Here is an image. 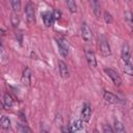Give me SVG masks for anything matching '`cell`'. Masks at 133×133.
<instances>
[{
  "instance_id": "cell-8",
  "label": "cell",
  "mask_w": 133,
  "mask_h": 133,
  "mask_svg": "<svg viewBox=\"0 0 133 133\" xmlns=\"http://www.w3.org/2000/svg\"><path fill=\"white\" fill-rule=\"evenodd\" d=\"M58 69H59L60 76H61L63 79L69 78V76H70V71H69L68 65H66L63 61H61V60H59V61H58Z\"/></svg>"
},
{
  "instance_id": "cell-4",
  "label": "cell",
  "mask_w": 133,
  "mask_h": 133,
  "mask_svg": "<svg viewBox=\"0 0 133 133\" xmlns=\"http://www.w3.org/2000/svg\"><path fill=\"white\" fill-rule=\"evenodd\" d=\"M105 73L109 76V78L112 80L113 84L115 86H121L122 85V79L119 77V75L112 69H105Z\"/></svg>"
},
{
  "instance_id": "cell-18",
  "label": "cell",
  "mask_w": 133,
  "mask_h": 133,
  "mask_svg": "<svg viewBox=\"0 0 133 133\" xmlns=\"http://www.w3.org/2000/svg\"><path fill=\"white\" fill-rule=\"evenodd\" d=\"M114 130L117 133H124V132H126V129H125L124 125L121 122H118V121H114Z\"/></svg>"
},
{
  "instance_id": "cell-7",
  "label": "cell",
  "mask_w": 133,
  "mask_h": 133,
  "mask_svg": "<svg viewBox=\"0 0 133 133\" xmlns=\"http://www.w3.org/2000/svg\"><path fill=\"white\" fill-rule=\"evenodd\" d=\"M90 116H91V108L88 104H85L81 111V119L85 123H88L90 119Z\"/></svg>"
},
{
  "instance_id": "cell-13",
  "label": "cell",
  "mask_w": 133,
  "mask_h": 133,
  "mask_svg": "<svg viewBox=\"0 0 133 133\" xmlns=\"http://www.w3.org/2000/svg\"><path fill=\"white\" fill-rule=\"evenodd\" d=\"M83 121L82 119H76L72 123L70 131L71 132H76V131H80L81 129H83Z\"/></svg>"
},
{
  "instance_id": "cell-20",
  "label": "cell",
  "mask_w": 133,
  "mask_h": 133,
  "mask_svg": "<svg viewBox=\"0 0 133 133\" xmlns=\"http://www.w3.org/2000/svg\"><path fill=\"white\" fill-rule=\"evenodd\" d=\"M124 72L128 75H132L133 74V68H132V63L131 61L129 62H124Z\"/></svg>"
},
{
  "instance_id": "cell-28",
  "label": "cell",
  "mask_w": 133,
  "mask_h": 133,
  "mask_svg": "<svg viewBox=\"0 0 133 133\" xmlns=\"http://www.w3.org/2000/svg\"><path fill=\"white\" fill-rule=\"evenodd\" d=\"M1 47H2V43H1V39H0V51H1Z\"/></svg>"
},
{
  "instance_id": "cell-1",
  "label": "cell",
  "mask_w": 133,
  "mask_h": 133,
  "mask_svg": "<svg viewBox=\"0 0 133 133\" xmlns=\"http://www.w3.org/2000/svg\"><path fill=\"white\" fill-rule=\"evenodd\" d=\"M98 42H99V48H100L102 55L109 56L111 54V49H110V45H109L107 38L104 35H100L98 38Z\"/></svg>"
},
{
  "instance_id": "cell-17",
  "label": "cell",
  "mask_w": 133,
  "mask_h": 133,
  "mask_svg": "<svg viewBox=\"0 0 133 133\" xmlns=\"http://www.w3.org/2000/svg\"><path fill=\"white\" fill-rule=\"evenodd\" d=\"M65 2H66V6H68L69 10L72 14H75L77 11V5H76L75 0H65Z\"/></svg>"
},
{
  "instance_id": "cell-24",
  "label": "cell",
  "mask_w": 133,
  "mask_h": 133,
  "mask_svg": "<svg viewBox=\"0 0 133 133\" xmlns=\"http://www.w3.org/2000/svg\"><path fill=\"white\" fill-rule=\"evenodd\" d=\"M52 15H53V19H54V20H58V19H60V16H61L60 11L57 10V9H55V10L52 12Z\"/></svg>"
},
{
  "instance_id": "cell-15",
  "label": "cell",
  "mask_w": 133,
  "mask_h": 133,
  "mask_svg": "<svg viewBox=\"0 0 133 133\" xmlns=\"http://www.w3.org/2000/svg\"><path fill=\"white\" fill-rule=\"evenodd\" d=\"M3 103H4V106L6 108H11L12 105H14V100H12L11 96L8 95V94H5L4 98H3Z\"/></svg>"
},
{
  "instance_id": "cell-23",
  "label": "cell",
  "mask_w": 133,
  "mask_h": 133,
  "mask_svg": "<svg viewBox=\"0 0 133 133\" xmlns=\"http://www.w3.org/2000/svg\"><path fill=\"white\" fill-rule=\"evenodd\" d=\"M18 131L19 132H31V130L28 127H26L25 125H20L18 128Z\"/></svg>"
},
{
  "instance_id": "cell-11",
  "label": "cell",
  "mask_w": 133,
  "mask_h": 133,
  "mask_svg": "<svg viewBox=\"0 0 133 133\" xmlns=\"http://www.w3.org/2000/svg\"><path fill=\"white\" fill-rule=\"evenodd\" d=\"M42 18H43V21H44V24L46 25V27L52 26L53 21H54L52 12H50V11H45V12H43Z\"/></svg>"
},
{
  "instance_id": "cell-19",
  "label": "cell",
  "mask_w": 133,
  "mask_h": 133,
  "mask_svg": "<svg viewBox=\"0 0 133 133\" xmlns=\"http://www.w3.org/2000/svg\"><path fill=\"white\" fill-rule=\"evenodd\" d=\"M9 1H10V4H11L14 11L18 12L21 9V0H9Z\"/></svg>"
},
{
  "instance_id": "cell-25",
  "label": "cell",
  "mask_w": 133,
  "mask_h": 133,
  "mask_svg": "<svg viewBox=\"0 0 133 133\" xmlns=\"http://www.w3.org/2000/svg\"><path fill=\"white\" fill-rule=\"evenodd\" d=\"M103 131H104L105 133H108V132H109V133H112V132H113V129H112L109 125H104V126H103Z\"/></svg>"
},
{
  "instance_id": "cell-6",
  "label": "cell",
  "mask_w": 133,
  "mask_h": 133,
  "mask_svg": "<svg viewBox=\"0 0 133 133\" xmlns=\"http://www.w3.org/2000/svg\"><path fill=\"white\" fill-rule=\"evenodd\" d=\"M85 58L86 61L88 63V65L92 69H95L97 66V59H96V55L91 50H86L85 51Z\"/></svg>"
},
{
  "instance_id": "cell-16",
  "label": "cell",
  "mask_w": 133,
  "mask_h": 133,
  "mask_svg": "<svg viewBox=\"0 0 133 133\" xmlns=\"http://www.w3.org/2000/svg\"><path fill=\"white\" fill-rule=\"evenodd\" d=\"M0 127L4 130L8 129L10 127V119L7 117V116H2L0 118Z\"/></svg>"
},
{
  "instance_id": "cell-9",
  "label": "cell",
  "mask_w": 133,
  "mask_h": 133,
  "mask_svg": "<svg viewBox=\"0 0 133 133\" xmlns=\"http://www.w3.org/2000/svg\"><path fill=\"white\" fill-rule=\"evenodd\" d=\"M103 97H104V100L108 103H111V104H115V103H119V99L118 97H116L115 95H113L112 92H109V91H104L103 92Z\"/></svg>"
},
{
  "instance_id": "cell-22",
  "label": "cell",
  "mask_w": 133,
  "mask_h": 133,
  "mask_svg": "<svg viewBox=\"0 0 133 133\" xmlns=\"http://www.w3.org/2000/svg\"><path fill=\"white\" fill-rule=\"evenodd\" d=\"M104 20H105V22H106L107 24H111L112 21H113V18H112V16H111L110 12L105 11V12H104Z\"/></svg>"
},
{
  "instance_id": "cell-12",
  "label": "cell",
  "mask_w": 133,
  "mask_h": 133,
  "mask_svg": "<svg viewBox=\"0 0 133 133\" xmlns=\"http://www.w3.org/2000/svg\"><path fill=\"white\" fill-rule=\"evenodd\" d=\"M122 60L124 62L130 61V48H129V45L126 43L122 47Z\"/></svg>"
},
{
  "instance_id": "cell-14",
  "label": "cell",
  "mask_w": 133,
  "mask_h": 133,
  "mask_svg": "<svg viewBox=\"0 0 133 133\" xmlns=\"http://www.w3.org/2000/svg\"><path fill=\"white\" fill-rule=\"evenodd\" d=\"M91 8H92V11H94L95 16L97 18H99L100 15H101V5H100V2L98 0H92L91 1Z\"/></svg>"
},
{
  "instance_id": "cell-29",
  "label": "cell",
  "mask_w": 133,
  "mask_h": 133,
  "mask_svg": "<svg viewBox=\"0 0 133 133\" xmlns=\"http://www.w3.org/2000/svg\"><path fill=\"white\" fill-rule=\"evenodd\" d=\"M127 1H128V0H127Z\"/></svg>"
},
{
  "instance_id": "cell-27",
  "label": "cell",
  "mask_w": 133,
  "mask_h": 133,
  "mask_svg": "<svg viewBox=\"0 0 133 133\" xmlns=\"http://www.w3.org/2000/svg\"><path fill=\"white\" fill-rule=\"evenodd\" d=\"M4 34H5V31L2 30V29H0V35H4Z\"/></svg>"
},
{
  "instance_id": "cell-2",
  "label": "cell",
  "mask_w": 133,
  "mask_h": 133,
  "mask_svg": "<svg viewBox=\"0 0 133 133\" xmlns=\"http://www.w3.org/2000/svg\"><path fill=\"white\" fill-rule=\"evenodd\" d=\"M56 43L58 47V51L62 57H66L69 55V44L63 37H56Z\"/></svg>"
},
{
  "instance_id": "cell-5",
  "label": "cell",
  "mask_w": 133,
  "mask_h": 133,
  "mask_svg": "<svg viewBox=\"0 0 133 133\" xmlns=\"http://www.w3.org/2000/svg\"><path fill=\"white\" fill-rule=\"evenodd\" d=\"M81 35L85 42H90L92 38V32L89 26L86 23H83L81 26Z\"/></svg>"
},
{
  "instance_id": "cell-21",
  "label": "cell",
  "mask_w": 133,
  "mask_h": 133,
  "mask_svg": "<svg viewBox=\"0 0 133 133\" xmlns=\"http://www.w3.org/2000/svg\"><path fill=\"white\" fill-rule=\"evenodd\" d=\"M10 23H11V25H12L14 27H17V26L19 25L20 19H19L18 15H17L16 12H12V14H11V16H10Z\"/></svg>"
},
{
  "instance_id": "cell-3",
  "label": "cell",
  "mask_w": 133,
  "mask_h": 133,
  "mask_svg": "<svg viewBox=\"0 0 133 133\" xmlns=\"http://www.w3.org/2000/svg\"><path fill=\"white\" fill-rule=\"evenodd\" d=\"M25 16H26V20L29 24L34 23L35 21V12H34V6L31 2H28L25 6Z\"/></svg>"
},
{
  "instance_id": "cell-26",
  "label": "cell",
  "mask_w": 133,
  "mask_h": 133,
  "mask_svg": "<svg viewBox=\"0 0 133 133\" xmlns=\"http://www.w3.org/2000/svg\"><path fill=\"white\" fill-rule=\"evenodd\" d=\"M125 19L127 20V22H128V24L131 26V12L130 11H127V12H125Z\"/></svg>"
},
{
  "instance_id": "cell-10",
  "label": "cell",
  "mask_w": 133,
  "mask_h": 133,
  "mask_svg": "<svg viewBox=\"0 0 133 133\" xmlns=\"http://www.w3.org/2000/svg\"><path fill=\"white\" fill-rule=\"evenodd\" d=\"M31 82V71L29 68H26L23 71V75H22V83L26 86H29Z\"/></svg>"
}]
</instances>
